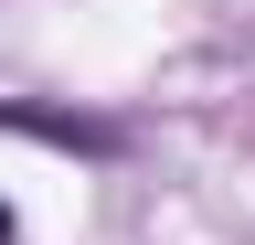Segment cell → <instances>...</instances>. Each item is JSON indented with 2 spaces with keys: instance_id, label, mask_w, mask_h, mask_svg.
<instances>
[{
  "instance_id": "cell-1",
  "label": "cell",
  "mask_w": 255,
  "mask_h": 245,
  "mask_svg": "<svg viewBox=\"0 0 255 245\" xmlns=\"http://www.w3.org/2000/svg\"><path fill=\"white\" fill-rule=\"evenodd\" d=\"M0 245H11V203H0Z\"/></svg>"
}]
</instances>
